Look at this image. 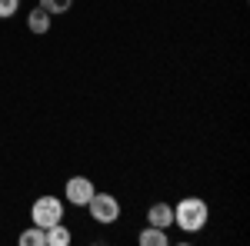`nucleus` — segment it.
Instances as JSON below:
<instances>
[{
    "label": "nucleus",
    "instance_id": "nucleus-6",
    "mask_svg": "<svg viewBox=\"0 0 250 246\" xmlns=\"http://www.w3.org/2000/svg\"><path fill=\"white\" fill-rule=\"evenodd\" d=\"M43 243H47V246H67V243H70V229L63 227V223L47 227V229H43Z\"/></svg>",
    "mask_w": 250,
    "mask_h": 246
},
{
    "label": "nucleus",
    "instance_id": "nucleus-5",
    "mask_svg": "<svg viewBox=\"0 0 250 246\" xmlns=\"http://www.w3.org/2000/svg\"><path fill=\"white\" fill-rule=\"evenodd\" d=\"M147 223L150 227H160V229L173 227V207L170 203H154V207L147 209Z\"/></svg>",
    "mask_w": 250,
    "mask_h": 246
},
{
    "label": "nucleus",
    "instance_id": "nucleus-7",
    "mask_svg": "<svg viewBox=\"0 0 250 246\" xmlns=\"http://www.w3.org/2000/svg\"><path fill=\"white\" fill-rule=\"evenodd\" d=\"M27 27H30V34H37V37H43L47 30H50V14L47 10H30V17H27Z\"/></svg>",
    "mask_w": 250,
    "mask_h": 246
},
{
    "label": "nucleus",
    "instance_id": "nucleus-9",
    "mask_svg": "<svg viewBox=\"0 0 250 246\" xmlns=\"http://www.w3.org/2000/svg\"><path fill=\"white\" fill-rule=\"evenodd\" d=\"M70 7H74V0H40V10H47L50 17L54 14H67Z\"/></svg>",
    "mask_w": 250,
    "mask_h": 246
},
{
    "label": "nucleus",
    "instance_id": "nucleus-8",
    "mask_svg": "<svg viewBox=\"0 0 250 246\" xmlns=\"http://www.w3.org/2000/svg\"><path fill=\"white\" fill-rule=\"evenodd\" d=\"M137 243L140 246H167L170 240H167V229H160V227H147L140 236H137Z\"/></svg>",
    "mask_w": 250,
    "mask_h": 246
},
{
    "label": "nucleus",
    "instance_id": "nucleus-2",
    "mask_svg": "<svg viewBox=\"0 0 250 246\" xmlns=\"http://www.w3.org/2000/svg\"><path fill=\"white\" fill-rule=\"evenodd\" d=\"M87 209H90L94 223H100V227H110V223L120 220V200L114 193H97L94 189V196L87 200Z\"/></svg>",
    "mask_w": 250,
    "mask_h": 246
},
{
    "label": "nucleus",
    "instance_id": "nucleus-1",
    "mask_svg": "<svg viewBox=\"0 0 250 246\" xmlns=\"http://www.w3.org/2000/svg\"><path fill=\"white\" fill-rule=\"evenodd\" d=\"M207 220H210V207H207L200 196H184V200L177 203V209H173V223L180 229H187V233L204 229Z\"/></svg>",
    "mask_w": 250,
    "mask_h": 246
},
{
    "label": "nucleus",
    "instance_id": "nucleus-10",
    "mask_svg": "<svg viewBox=\"0 0 250 246\" xmlns=\"http://www.w3.org/2000/svg\"><path fill=\"white\" fill-rule=\"evenodd\" d=\"M20 246H47V243H43V229H40V227L23 229V233H20Z\"/></svg>",
    "mask_w": 250,
    "mask_h": 246
},
{
    "label": "nucleus",
    "instance_id": "nucleus-11",
    "mask_svg": "<svg viewBox=\"0 0 250 246\" xmlns=\"http://www.w3.org/2000/svg\"><path fill=\"white\" fill-rule=\"evenodd\" d=\"M20 10V0H0V17H14Z\"/></svg>",
    "mask_w": 250,
    "mask_h": 246
},
{
    "label": "nucleus",
    "instance_id": "nucleus-3",
    "mask_svg": "<svg viewBox=\"0 0 250 246\" xmlns=\"http://www.w3.org/2000/svg\"><path fill=\"white\" fill-rule=\"evenodd\" d=\"M63 220V203H60L57 196H37L34 200V207H30V223L40 229L54 227Z\"/></svg>",
    "mask_w": 250,
    "mask_h": 246
},
{
    "label": "nucleus",
    "instance_id": "nucleus-4",
    "mask_svg": "<svg viewBox=\"0 0 250 246\" xmlns=\"http://www.w3.org/2000/svg\"><path fill=\"white\" fill-rule=\"evenodd\" d=\"M63 196H67L70 207H87V200L94 196V183L87 176H70L67 187H63Z\"/></svg>",
    "mask_w": 250,
    "mask_h": 246
}]
</instances>
